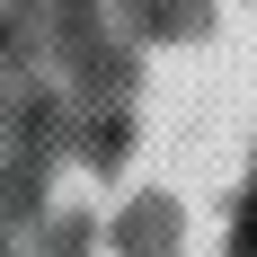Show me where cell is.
<instances>
[{
  "label": "cell",
  "mask_w": 257,
  "mask_h": 257,
  "mask_svg": "<svg viewBox=\"0 0 257 257\" xmlns=\"http://www.w3.org/2000/svg\"><path fill=\"white\" fill-rule=\"evenodd\" d=\"M248 257H257V204H248Z\"/></svg>",
  "instance_id": "obj_1"
}]
</instances>
